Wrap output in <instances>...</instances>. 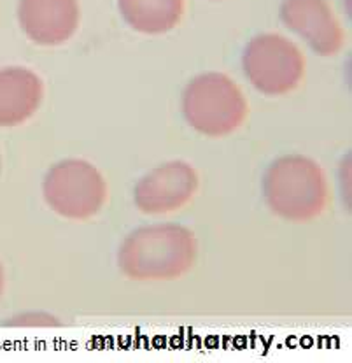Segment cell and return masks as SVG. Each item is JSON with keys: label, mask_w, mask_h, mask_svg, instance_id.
I'll return each instance as SVG.
<instances>
[{"label": "cell", "mask_w": 352, "mask_h": 363, "mask_svg": "<svg viewBox=\"0 0 352 363\" xmlns=\"http://www.w3.org/2000/svg\"><path fill=\"white\" fill-rule=\"evenodd\" d=\"M196 239L181 225L137 228L121 244V272L137 281H169L190 272L196 260Z\"/></svg>", "instance_id": "cell-1"}, {"label": "cell", "mask_w": 352, "mask_h": 363, "mask_svg": "<svg viewBox=\"0 0 352 363\" xmlns=\"http://www.w3.org/2000/svg\"><path fill=\"white\" fill-rule=\"evenodd\" d=\"M263 197L277 216L289 221H310L321 216L328 206V179L312 158L288 155L266 169Z\"/></svg>", "instance_id": "cell-2"}, {"label": "cell", "mask_w": 352, "mask_h": 363, "mask_svg": "<svg viewBox=\"0 0 352 363\" xmlns=\"http://www.w3.org/2000/svg\"><path fill=\"white\" fill-rule=\"evenodd\" d=\"M249 106L239 84L221 72H207L188 83L183 114L191 128L207 137H225L239 130Z\"/></svg>", "instance_id": "cell-3"}, {"label": "cell", "mask_w": 352, "mask_h": 363, "mask_svg": "<svg viewBox=\"0 0 352 363\" xmlns=\"http://www.w3.org/2000/svg\"><path fill=\"white\" fill-rule=\"evenodd\" d=\"M42 194L57 214L84 221L96 216L106 206L107 183L90 162L69 158L51 167L44 177Z\"/></svg>", "instance_id": "cell-4"}, {"label": "cell", "mask_w": 352, "mask_h": 363, "mask_svg": "<svg viewBox=\"0 0 352 363\" xmlns=\"http://www.w3.org/2000/svg\"><path fill=\"white\" fill-rule=\"evenodd\" d=\"M242 67L249 83L270 97L298 88L305 74V58L293 40L279 33H259L244 50Z\"/></svg>", "instance_id": "cell-5"}, {"label": "cell", "mask_w": 352, "mask_h": 363, "mask_svg": "<svg viewBox=\"0 0 352 363\" xmlns=\"http://www.w3.org/2000/svg\"><path fill=\"white\" fill-rule=\"evenodd\" d=\"M196 191L198 174L193 165L172 160L154 167L137 183L133 200L144 214H170L186 207Z\"/></svg>", "instance_id": "cell-6"}, {"label": "cell", "mask_w": 352, "mask_h": 363, "mask_svg": "<svg viewBox=\"0 0 352 363\" xmlns=\"http://www.w3.org/2000/svg\"><path fill=\"white\" fill-rule=\"evenodd\" d=\"M280 18L322 57H333L342 50L346 33L328 0H284Z\"/></svg>", "instance_id": "cell-7"}, {"label": "cell", "mask_w": 352, "mask_h": 363, "mask_svg": "<svg viewBox=\"0 0 352 363\" xmlns=\"http://www.w3.org/2000/svg\"><path fill=\"white\" fill-rule=\"evenodd\" d=\"M18 20L35 44L60 46L72 39L79 27V0H20Z\"/></svg>", "instance_id": "cell-8"}, {"label": "cell", "mask_w": 352, "mask_h": 363, "mask_svg": "<svg viewBox=\"0 0 352 363\" xmlns=\"http://www.w3.org/2000/svg\"><path fill=\"white\" fill-rule=\"evenodd\" d=\"M44 99L42 79L27 67L0 69V128L23 125Z\"/></svg>", "instance_id": "cell-9"}, {"label": "cell", "mask_w": 352, "mask_h": 363, "mask_svg": "<svg viewBox=\"0 0 352 363\" xmlns=\"http://www.w3.org/2000/svg\"><path fill=\"white\" fill-rule=\"evenodd\" d=\"M118 7L133 30L147 35L170 32L184 14V0H118Z\"/></svg>", "instance_id": "cell-10"}, {"label": "cell", "mask_w": 352, "mask_h": 363, "mask_svg": "<svg viewBox=\"0 0 352 363\" xmlns=\"http://www.w3.org/2000/svg\"><path fill=\"white\" fill-rule=\"evenodd\" d=\"M4 286H6V272H4V267L0 264V297L4 294Z\"/></svg>", "instance_id": "cell-11"}]
</instances>
